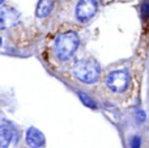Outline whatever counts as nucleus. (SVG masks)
I'll list each match as a JSON object with an SVG mask.
<instances>
[{
	"label": "nucleus",
	"instance_id": "nucleus-1",
	"mask_svg": "<svg viewBox=\"0 0 149 148\" xmlns=\"http://www.w3.org/2000/svg\"><path fill=\"white\" fill-rule=\"evenodd\" d=\"M74 77L85 84H94L101 76V68L93 59H80L72 67Z\"/></svg>",
	"mask_w": 149,
	"mask_h": 148
},
{
	"label": "nucleus",
	"instance_id": "nucleus-2",
	"mask_svg": "<svg viewBox=\"0 0 149 148\" xmlns=\"http://www.w3.org/2000/svg\"><path fill=\"white\" fill-rule=\"evenodd\" d=\"M80 45V37L76 31H65L56 38L54 50L60 60H68L73 57Z\"/></svg>",
	"mask_w": 149,
	"mask_h": 148
},
{
	"label": "nucleus",
	"instance_id": "nucleus-3",
	"mask_svg": "<svg viewBox=\"0 0 149 148\" xmlns=\"http://www.w3.org/2000/svg\"><path fill=\"white\" fill-rule=\"evenodd\" d=\"M106 85L111 92L123 93L130 87V73L126 70L113 71L106 77Z\"/></svg>",
	"mask_w": 149,
	"mask_h": 148
},
{
	"label": "nucleus",
	"instance_id": "nucleus-4",
	"mask_svg": "<svg viewBox=\"0 0 149 148\" xmlns=\"http://www.w3.org/2000/svg\"><path fill=\"white\" fill-rule=\"evenodd\" d=\"M98 4L95 0H79L76 5V17L79 21L85 22L95 15Z\"/></svg>",
	"mask_w": 149,
	"mask_h": 148
},
{
	"label": "nucleus",
	"instance_id": "nucleus-5",
	"mask_svg": "<svg viewBox=\"0 0 149 148\" xmlns=\"http://www.w3.org/2000/svg\"><path fill=\"white\" fill-rule=\"evenodd\" d=\"M20 12L13 7H0V29L13 28L20 21Z\"/></svg>",
	"mask_w": 149,
	"mask_h": 148
},
{
	"label": "nucleus",
	"instance_id": "nucleus-6",
	"mask_svg": "<svg viewBox=\"0 0 149 148\" xmlns=\"http://www.w3.org/2000/svg\"><path fill=\"white\" fill-rule=\"evenodd\" d=\"M25 140L30 148H41L45 144V135L36 127H30L26 130Z\"/></svg>",
	"mask_w": 149,
	"mask_h": 148
},
{
	"label": "nucleus",
	"instance_id": "nucleus-7",
	"mask_svg": "<svg viewBox=\"0 0 149 148\" xmlns=\"http://www.w3.org/2000/svg\"><path fill=\"white\" fill-rule=\"evenodd\" d=\"M54 9V0H39L36 9V16L38 18H45Z\"/></svg>",
	"mask_w": 149,
	"mask_h": 148
},
{
	"label": "nucleus",
	"instance_id": "nucleus-8",
	"mask_svg": "<svg viewBox=\"0 0 149 148\" xmlns=\"http://www.w3.org/2000/svg\"><path fill=\"white\" fill-rule=\"evenodd\" d=\"M13 138V130L10 126L1 125L0 126V148H8Z\"/></svg>",
	"mask_w": 149,
	"mask_h": 148
},
{
	"label": "nucleus",
	"instance_id": "nucleus-9",
	"mask_svg": "<svg viewBox=\"0 0 149 148\" xmlns=\"http://www.w3.org/2000/svg\"><path fill=\"white\" fill-rule=\"evenodd\" d=\"M79 97H80V100L82 101V104H84L85 106L90 108V109H95V108H97V104H95V102L93 101V98H90L86 93H81V92H80Z\"/></svg>",
	"mask_w": 149,
	"mask_h": 148
},
{
	"label": "nucleus",
	"instance_id": "nucleus-10",
	"mask_svg": "<svg viewBox=\"0 0 149 148\" xmlns=\"http://www.w3.org/2000/svg\"><path fill=\"white\" fill-rule=\"evenodd\" d=\"M140 13H141L143 21H147L149 18V0H143L140 5Z\"/></svg>",
	"mask_w": 149,
	"mask_h": 148
},
{
	"label": "nucleus",
	"instance_id": "nucleus-11",
	"mask_svg": "<svg viewBox=\"0 0 149 148\" xmlns=\"http://www.w3.org/2000/svg\"><path fill=\"white\" fill-rule=\"evenodd\" d=\"M131 148H141V138L140 136H134L131 140Z\"/></svg>",
	"mask_w": 149,
	"mask_h": 148
},
{
	"label": "nucleus",
	"instance_id": "nucleus-12",
	"mask_svg": "<svg viewBox=\"0 0 149 148\" xmlns=\"http://www.w3.org/2000/svg\"><path fill=\"white\" fill-rule=\"evenodd\" d=\"M3 3H4V0H0V4H3Z\"/></svg>",
	"mask_w": 149,
	"mask_h": 148
},
{
	"label": "nucleus",
	"instance_id": "nucleus-13",
	"mask_svg": "<svg viewBox=\"0 0 149 148\" xmlns=\"http://www.w3.org/2000/svg\"><path fill=\"white\" fill-rule=\"evenodd\" d=\"M0 45H1V38H0Z\"/></svg>",
	"mask_w": 149,
	"mask_h": 148
}]
</instances>
